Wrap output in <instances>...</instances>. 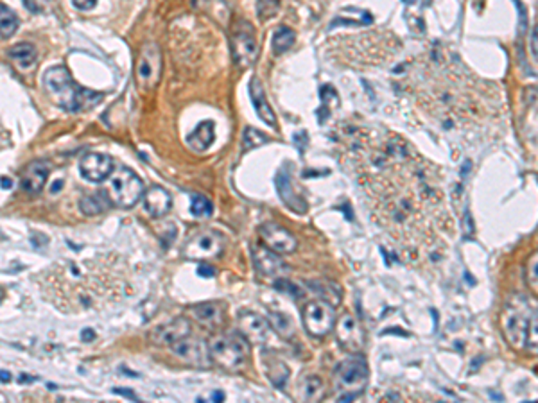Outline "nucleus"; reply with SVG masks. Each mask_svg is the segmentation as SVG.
Masks as SVG:
<instances>
[{
    "instance_id": "obj_1",
    "label": "nucleus",
    "mask_w": 538,
    "mask_h": 403,
    "mask_svg": "<svg viewBox=\"0 0 538 403\" xmlns=\"http://www.w3.org/2000/svg\"><path fill=\"white\" fill-rule=\"evenodd\" d=\"M49 303L65 314L97 310L124 296L126 262L117 255L59 260L34 278Z\"/></svg>"
},
{
    "instance_id": "obj_2",
    "label": "nucleus",
    "mask_w": 538,
    "mask_h": 403,
    "mask_svg": "<svg viewBox=\"0 0 538 403\" xmlns=\"http://www.w3.org/2000/svg\"><path fill=\"white\" fill-rule=\"evenodd\" d=\"M44 86L51 101H54L66 111L85 110L88 106H96L103 99L101 93L79 88L72 79L71 72L61 65L52 66L44 73Z\"/></svg>"
},
{
    "instance_id": "obj_3",
    "label": "nucleus",
    "mask_w": 538,
    "mask_h": 403,
    "mask_svg": "<svg viewBox=\"0 0 538 403\" xmlns=\"http://www.w3.org/2000/svg\"><path fill=\"white\" fill-rule=\"evenodd\" d=\"M106 199L117 208H131L141 201L144 192V183L137 174L129 169H118L110 174L104 187Z\"/></svg>"
},
{
    "instance_id": "obj_4",
    "label": "nucleus",
    "mask_w": 538,
    "mask_h": 403,
    "mask_svg": "<svg viewBox=\"0 0 538 403\" xmlns=\"http://www.w3.org/2000/svg\"><path fill=\"white\" fill-rule=\"evenodd\" d=\"M368 382V366L362 357H350L335 367L334 389L341 402L354 399L365 391Z\"/></svg>"
},
{
    "instance_id": "obj_5",
    "label": "nucleus",
    "mask_w": 538,
    "mask_h": 403,
    "mask_svg": "<svg viewBox=\"0 0 538 403\" xmlns=\"http://www.w3.org/2000/svg\"><path fill=\"white\" fill-rule=\"evenodd\" d=\"M248 342L250 341H248L240 332L239 334L215 335V337L208 342L212 360L228 371L239 369V367H243V364L246 362V357L248 353H250Z\"/></svg>"
},
{
    "instance_id": "obj_6",
    "label": "nucleus",
    "mask_w": 538,
    "mask_h": 403,
    "mask_svg": "<svg viewBox=\"0 0 538 403\" xmlns=\"http://www.w3.org/2000/svg\"><path fill=\"white\" fill-rule=\"evenodd\" d=\"M162 77V54L156 44L148 41L142 45L135 63V79L142 92H151Z\"/></svg>"
},
{
    "instance_id": "obj_7",
    "label": "nucleus",
    "mask_w": 538,
    "mask_h": 403,
    "mask_svg": "<svg viewBox=\"0 0 538 403\" xmlns=\"http://www.w3.org/2000/svg\"><path fill=\"white\" fill-rule=\"evenodd\" d=\"M223 237L212 230H203L188 238L183 248V255L188 260H210L223 253Z\"/></svg>"
},
{
    "instance_id": "obj_8",
    "label": "nucleus",
    "mask_w": 538,
    "mask_h": 403,
    "mask_svg": "<svg viewBox=\"0 0 538 403\" xmlns=\"http://www.w3.org/2000/svg\"><path fill=\"white\" fill-rule=\"evenodd\" d=\"M303 325L316 337H325L335 325V312L325 300L309 301L303 307Z\"/></svg>"
},
{
    "instance_id": "obj_9",
    "label": "nucleus",
    "mask_w": 538,
    "mask_h": 403,
    "mask_svg": "<svg viewBox=\"0 0 538 403\" xmlns=\"http://www.w3.org/2000/svg\"><path fill=\"white\" fill-rule=\"evenodd\" d=\"M169 350L173 352V355L176 357V359L188 364V366L208 367L212 364L210 348H208V345L203 339L191 337V335H188V337L181 339V341L169 346Z\"/></svg>"
},
{
    "instance_id": "obj_10",
    "label": "nucleus",
    "mask_w": 538,
    "mask_h": 403,
    "mask_svg": "<svg viewBox=\"0 0 538 403\" xmlns=\"http://www.w3.org/2000/svg\"><path fill=\"white\" fill-rule=\"evenodd\" d=\"M232 51L233 59L240 66H248L257 59L258 47L255 44L253 27L248 22H239L232 33Z\"/></svg>"
},
{
    "instance_id": "obj_11",
    "label": "nucleus",
    "mask_w": 538,
    "mask_h": 403,
    "mask_svg": "<svg viewBox=\"0 0 538 403\" xmlns=\"http://www.w3.org/2000/svg\"><path fill=\"white\" fill-rule=\"evenodd\" d=\"M529 315L520 310H509L502 315V332L508 345L515 350H526L527 330H529Z\"/></svg>"
},
{
    "instance_id": "obj_12",
    "label": "nucleus",
    "mask_w": 538,
    "mask_h": 403,
    "mask_svg": "<svg viewBox=\"0 0 538 403\" xmlns=\"http://www.w3.org/2000/svg\"><path fill=\"white\" fill-rule=\"evenodd\" d=\"M335 334H337V341H340L341 348L347 350V352L357 353L365 346V332H362L361 325L354 315H341V319L337 321Z\"/></svg>"
},
{
    "instance_id": "obj_13",
    "label": "nucleus",
    "mask_w": 538,
    "mask_h": 403,
    "mask_svg": "<svg viewBox=\"0 0 538 403\" xmlns=\"http://www.w3.org/2000/svg\"><path fill=\"white\" fill-rule=\"evenodd\" d=\"M79 173L86 181L103 183L113 173V161L110 156L99 153H90L79 161Z\"/></svg>"
},
{
    "instance_id": "obj_14",
    "label": "nucleus",
    "mask_w": 538,
    "mask_h": 403,
    "mask_svg": "<svg viewBox=\"0 0 538 403\" xmlns=\"http://www.w3.org/2000/svg\"><path fill=\"white\" fill-rule=\"evenodd\" d=\"M260 237L269 250L280 255H289L296 250V238L285 228L275 223H265L260 226Z\"/></svg>"
},
{
    "instance_id": "obj_15",
    "label": "nucleus",
    "mask_w": 538,
    "mask_h": 403,
    "mask_svg": "<svg viewBox=\"0 0 538 403\" xmlns=\"http://www.w3.org/2000/svg\"><path fill=\"white\" fill-rule=\"evenodd\" d=\"M237 328L253 345H264L269 335V321L255 312H240L237 315Z\"/></svg>"
},
{
    "instance_id": "obj_16",
    "label": "nucleus",
    "mask_w": 538,
    "mask_h": 403,
    "mask_svg": "<svg viewBox=\"0 0 538 403\" xmlns=\"http://www.w3.org/2000/svg\"><path fill=\"white\" fill-rule=\"evenodd\" d=\"M191 335V322L185 317H176L173 319L167 325L162 327H156L151 334V341L158 346H173L174 342L181 341V339L188 337Z\"/></svg>"
},
{
    "instance_id": "obj_17",
    "label": "nucleus",
    "mask_w": 538,
    "mask_h": 403,
    "mask_svg": "<svg viewBox=\"0 0 538 403\" xmlns=\"http://www.w3.org/2000/svg\"><path fill=\"white\" fill-rule=\"evenodd\" d=\"M253 262L258 272L264 276H278L285 271V264L280 258V253L269 250L268 246H257L253 250Z\"/></svg>"
},
{
    "instance_id": "obj_18",
    "label": "nucleus",
    "mask_w": 538,
    "mask_h": 403,
    "mask_svg": "<svg viewBox=\"0 0 538 403\" xmlns=\"http://www.w3.org/2000/svg\"><path fill=\"white\" fill-rule=\"evenodd\" d=\"M295 187H293L291 176H289L285 170H280L277 176V188H278V194H280L282 201H284L285 205L293 210V212L305 213L307 212L305 199H303V195L300 194Z\"/></svg>"
},
{
    "instance_id": "obj_19",
    "label": "nucleus",
    "mask_w": 538,
    "mask_h": 403,
    "mask_svg": "<svg viewBox=\"0 0 538 403\" xmlns=\"http://www.w3.org/2000/svg\"><path fill=\"white\" fill-rule=\"evenodd\" d=\"M47 178V163H45V161H33V163H29V165L26 167V170L22 173L20 183H22V188L26 192H29V194H38V192L44 188Z\"/></svg>"
},
{
    "instance_id": "obj_20",
    "label": "nucleus",
    "mask_w": 538,
    "mask_h": 403,
    "mask_svg": "<svg viewBox=\"0 0 538 403\" xmlns=\"http://www.w3.org/2000/svg\"><path fill=\"white\" fill-rule=\"evenodd\" d=\"M192 317L207 328H219L225 321V308L215 301L199 303L192 307Z\"/></svg>"
},
{
    "instance_id": "obj_21",
    "label": "nucleus",
    "mask_w": 538,
    "mask_h": 403,
    "mask_svg": "<svg viewBox=\"0 0 538 403\" xmlns=\"http://www.w3.org/2000/svg\"><path fill=\"white\" fill-rule=\"evenodd\" d=\"M250 96H251V103H253L255 111L260 117V121H264L265 124L275 126L277 124V117H275V111L271 110L268 103V97H265L264 88H262V83L258 77H253L250 81Z\"/></svg>"
},
{
    "instance_id": "obj_22",
    "label": "nucleus",
    "mask_w": 538,
    "mask_h": 403,
    "mask_svg": "<svg viewBox=\"0 0 538 403\" xmlns=\"http://www.w3.org/2000/svg\"><path fill=\"white\" fill-rule=\"evenodd\" d=\"M144 206L149 215L163 217L169 213L171 206H173V199H171V194L166 188L151 187L144 194Z\"/></svg>"
},
{
    "instance_id": "obj_23",
    "label": "nucleus",
    "mask_w": 538,
    "mask_h": 403,
    "mask_svg": "<svg viewBox=\"0 0 538 403\" xmlns=\"http://www.w3.org/2000/svg\"><path fill=\"white\" fill-rule=\"evenodd\" d=\"M262 366H264L265 377L269 378L271 384L277 385V387H284L285 380L289 378V367L285 366L284 360L278 359L275 353H264Z\"/></svg>"
},
{
    "instance_id": "obj_24",
    "label": "nucleus",
    "mask_w": 538,
    "mask_h": 403,
    "mask_svg": "<svg viewBox=\"0 0 538 403\" xmlns=\"http://www.w3.org/2000/svg\"><path fill=\"white\" fill-rule=\"evenodd\" d=\"M215 138V131H214V124L208 121L201 122L198 128L194 129V133H191L187 138V143L196 151H207L208 147L214 143Z\"/></svg>"
},
{
    "instance_id": "obj_25",
    "label": "nucleus",
    "mask_w": 538,
    "mask_h": 403,
    "mask_svg": "<svg viewBox=\"0 0 538 403\" xmlns=\"http://www.w3.org/2000/svg\"><path fill=\"white\" fill-rule=\"evenodd\" d=\"M8 56L15 63L16 68L20 70H29L36 65V49L31 44L15 45V47L9 49Z\"/></svg>"
},
{
    "instance_id": "obj_26",
    "label": "nucleus",
    "mask_w": 538,
    "mask_h": 403,
    "mask_svg": "<svg viewBox=\"0 0 538 403\" xmlns=\"http://www.w3.org/2000/svg\"><path fill=\"white\" fill-rule=\"evenodd\" d=\"M323 382L318 377H303L298 384V398L302 402H318L325 394Z\"/></svg>"
},
{
    "instance_id": "obj_27",
    "label": "nucleus",
    "mask_w": 538,
    "mask_h": 403,
    "mask_svg": "<svg viewBox=\"0 0 538 403\" xmlns=\"http://www.w3.org/2000/svg\"><path fill=\"white\" fill-rule=\"evenodd\" d=\"M269 327L273 328L280 337L291 339L295 335V327H293V321L288 314L284 312H269L268 314Z\"/></svg>"
},
{
    "instance_id": "obj_28",
    "label": "nucleus",
    "mask_w": 538,
    "mask_h": 403,
    "mask_svg": "<svg viewBox=\"0 0 538 403\" xmlns=\"http://www.w3.org/2000/svg\"><path fill=\"white\" fill-rule=\"evenodd\" d=\"M296 36L295 33H293V29H289V27L282 26L278 27L277 33L273 34V51L275 54H282V52L289 51V49L293 47V44H295Z\"/></svg>"
},
{
    "instance_id": "obj_29",
    "label": "nucleus",
    "mask_w": 538,
    "mask_h": 403,
    "mask_svg": "<svg viewBox=\"0 0 538 403\" xmlns=\"http://www.w3.org/2000/svg\"><path fill=\"white\" fill-rule=\"evenodd\" d=\"M0 29H2V40H8V38H11L13 34H15V31L19 29V20H16L15 13L11 11V9L6 8L4 4H2V8H0Z\"/></svg>"
},
{
    "instance_id": "obj_30",
    "label": "nucleus",
    "mask_w": 538,
    "mask_h": 403,
    "mask_svg": "<svg viewBox=\"0 0 538 403\" xmlns=\"http://www.w3.org/2000/svg\"><path fill=\"white\" fill-rule=\"evenodd\" d=\"M526 282L531 292L538 297V253L531 255L526 264Z\"/></svg>"
},
{
    "instance_id": "obj_31",
    "label": "nucleus",
    "mask_w": 538,
    "mask_h": 403,
    "mask_svg": "<svg viewBox=\"0 0 538 403\" xmlns=\"http://www.w3.org/2000/svg\"><path fill=\"white\" fill-rule=\"evenodd\" d=\"M191 212L194 217H210L212 203L203 195H194L191 203Z\"/></svg>"
},
{
    "instance_id": "obj_32",
    "label": "nucleus",
    "mask_w": 538,
    "mask_h": 403,
    "mask_svg": "<svg viewBox=\"0 0 538 403\" xmlns=\"http://www.w3.org/2000/svg\"><path fill=\"white\" fill-rule=\"evenodd\" d=\"M280 9V0H258L257 13L262 20L273 19Z\"/></svg>"
},
{
    "instance_id": "obj_33",
    "label": "nucleus",
    "mask_w": 538,
    "mask_h": 403,
    "mask_svg": "<svg viewBox=\"0 0 538 403\" xmlns=\"http://www.w3.org/2000/svg\"><path fill=\"white\" fill-rule=\"evenodd\" d=\"M526 350L533 355H538V314L529 319V330H527Z\"/></svg>"
},
{
    "instance_id": "obj_34",
    "label": "nucleus",
    "mask_w": 538,
    "mask_h": 403,
    "mask_svg": "<svg viewBox=\"0 0 538 403\" xmlns=\"http://www.w3.org/2000/svg\"><path fill=\"white\" fill-rule=\"evenodd\" d=\"M268 142V136L262 135L260 131H257V129L253 128H248L246 131H244V149H251V147H258L262 146V143Z\"/></svg>"
},
{
    "instance_id": "obj_35",
    "label": "nucleus",
    "mask_w": 538,
    "mask_h": 403,
    "mask_svg": "<svg viewBox=\"0 0 538 403\" xmlns=\"http://www.w3.org/2000/svg\"><path fill=\"white\" fill-rule=\"evenodd\" d=\"M81 210L85 215H97L104 210V205H101L99 195H88L81 201Z\"/></svg>"
},
{
    "instance_id": "obj_36",
    "label": "nucleus",
    "mask_w": 538,
    "mask_h": 403,
    "mask_svg": "<svg viewBox=\"0 0 538 403\" xmlns=\"http://www.w3.org/2000/svg\"><path fill=\"white\" fill-rule=\"evenodd\" d=\"M49 0H24V4H26V8L29 9L31 13H40L44 11L45 6H47Z\"/></svg>"
},
{
    "instance_id": "obj_37",
    "label": "nucleus",
    "mask_w": 538,
    "mask_h": 403,
    "mask_svg": "<svg viewBox=\"0 0 538 403\" xmlns=\"http://www.w3.org/2000/svg\"><path fill=\"white\" fill-rule=\"evenodd\" d=\"M72 4L79 11H90V9L96 8L97 0H72Z\"/></svg>"
},
{
    "instance_id": "obj_38",
    "label": "nucleus",
    "mask_w": 538,
    "mask_h": 403,
    "mask_svg": "<svg viewBox=\"0 0 538 403\" xmlns=\"http://www.w3.org/2000/svg\"><path fill=\"white\" fill-rule=\"evenodd\" d=\"M531 52H533L534 59L538 61V26L531 33Z\"/></svg>"
},
{
    "instance_id": "obj_39",
    "label": "nucleus",
    "mask_w": 538,
    "mask_h": 403,
    "mask_svg": "<svg viewBox=\"0 0 538 403\" xmlns=\"http://www.w3.org/2000/svg\"><path fill=\"white\" fill-rule=\"evenodd\" d=\"M198 272H199V276H205V278H207V276H214L215 275L214 269H212V267H205V265H201V267L198 269Z\"/></svg>"
},
{
    "instance_id": "obj_40",
    "label": "nucleus",
    "mask_w": 538,
    "mask_h": 403,
    "mask_svg": "<svg viewBox=\"0 0 538 403\" xmlns=\"http://www.w3.org/2000/svg\"><path fill=\"white\" fill-rule=\"evenodd\" d=\"M2 188H4V190H9V188H11V180H8V178H2Z\"/></svg>"
},
{
    "instance_id": "obj_41",
    "label": "nucleus",
    "mask_w": 538,
    "mask_h": 403,
    "mask_svg": "<svg viewBox=\"0 0 538 403\" xmlns=\"http://www.w3.org/2000/svg\"><path fill=\"white\" fill-rule=\"evenodd\" d=\"M115 392H117V394H122V396H128V398H131V399H135V394H133V392H129V391H118V389H115Z\"/></svg>"
},
{
    "instance_id": "obj_42",
    "label": "nucleus",
    "mask_w": 538,
    "mask_h": 403,
    "mask_svg": "<svg viewBox=\"0 0 538 403\" xmlns=\"http://www.w3.org/2000/svg\"><path fill=\"white\" fill-rule=\"evenodd\" d=\"M83 339H85V341H88V339H93V334H92V332H88V328L83 332Z\"/></svg>"
},
{
    "instance_id": "obj_43",
    "label": "nucleus",
    "mask_w": 538,
    "mask_h": 403,
    "mask_svg": "<svg viewBox=\"0 0 538 403\" xmlns=\"http://www.w3.org/2000/svg\"><path fill=\"white\" fill-rule=\"evenodd\" d=\"M9 380H11V377H9V373H8V371H2V382H4V384H6V382H9Z\"/></svg>"
},
{
    "instance_id": "obj_44",
    "label": "nucleus",
    "mask_w": 538,
    "mask_h": 403,
    "mask_svg": "<svg viewBox=\"0 0 538 403\" xmlns=\"http://www.w3.org/2000/svg\"><path fill=\"white\" fill-rule=\"evenodd\" d=\"M214 399H225V396H223L221 392H215V394H214Z\"/></svg>"
}]
</instances>
